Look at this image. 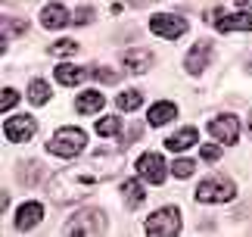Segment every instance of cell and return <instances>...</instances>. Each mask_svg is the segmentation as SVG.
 I'll return each mask as SVG.
<instances>
[{
    "label": "cell",
    "mask_w": 252,
    "mask_h": 237,
    "mask_svg": "<svg viewBox=\"0 0 252 237\" xmlns=\"http://www.w3.org/2000/svg\"><path fill=\"white\" fill-rule=\"evenodd\" d=\"M218 32H252V9H240V13H224L215 19Z\"/></svg>",
    "instance_id": "cell-10"
},
{
    "label": "cell",
    "mask_w": 252,
    "mask_h": 237,
    "mask_svg": "<svg viewBox=\"0 0 252 237\" xmlns=\"http://www.w3.org/2000/svg\"><path fill=\"white\" fill-rule=\"evenodd\" d=\"M174 116H178V106L168 103V100H162V103H153V106H150L147 122H150L153 128H162V125H168Z\"/></svg>",
    "instance_id": "cell-12"
},
{
    "label": "cell",
    "mask_w": 252,
    "mask_h": 237,
    "mask_svg": "<svg viewBox=\"0 0 252 237\" xmlns=\"http://www.w3.org/2000/svg\"><path fill=\"white\" fill-rule=\"evenodd\" d=\"M199 153H202V159H206V162H215L218 156H221V150H218L215 144H202V150H199Z\"/></svg>",
    "instance_id": "cell-27"
},
{
    "label": "cell",
    "mask_w": 252,
    "mask_h": 237,
    "mask_svg": "<svg viewBox=\"0 0 252 237\" xmlns=\"http://www.w3.org/2000/svg\"><path fill=\"white\" fill-rule=\"evenodd\" d=\"M119 169H122V153L100 150V153H94L84 165H72V169H65L63 175H56L50 181V197L56 203L81 200V197H87L94 187L109 181Z\"/></svg>",
    "instance_id": "cell-1"
},
{
    "label": "cell",
    "mask_w": 252,
    "mask_h": 237,
    "mask_svg": "<svg viewBox=\"0 0 252 237\" xmlns=\"http://www.w3.org/2000/svg\"><path fill=\"white\" fill-rule=\"evenodd\" d=\"M131 6H147V3H153V0H128Z\"/></svg>",
    "instance_id": "cell-30"
},
{
    "label": "cell",
    "mask_w": 252,
    "mask_h": 237,
    "mask_svg": "<svg viewBox=\"0 0 252 237\" xmlns=\"http://www.w3.org/2000/svg\"><path fill=\"white\" fill-rule=\"evenodd\" d=\"M237 6L240 9H252V0H237Z\"/></svg>",
    "instance_id": "cell-29"
},
{
    "label": "cell",
    "mask_w": 252,
    "mask_h": 237,
    "mask_svg": "<svg viewBox=\"0 0 252 237\" xmlns=\"http://www.w3.org/2000/svg\"><path fill=\"white\" fill-rule=\"evenodd\" d=\"M150 28H153V35L174 41V38H181L184 32H187V22H184V19H178V16H171V13H159V16L150 19Z\"/></svg>",
    "instance_id": "cell-6"
},
{
    "label": "cell",
    "mask_w": 252,
    "mask_h": 237,
    "mask_svg": "<svg viewBox=\"0 0 252 237\" xmlns=\"http://www.w3.org/2000/svg\"><path fill=\"white\" fill-rule=\"evenodd\" d=\"M94 78L96 81H106V84H115L119 81V72H112V69H94Z\"/></svg>",
    "instance_id": "cell-26"
},
{
    "label": "cell",
    "mask_w": 252,
    "mask_h": 237,
    "mask_svg": "<svg viewBox=\"0 0 252 237\" xmlns=\"http://www.w3.org/2000/svg\"><path fill=\"white\" fill-rule=\"evenodd\" d=\"M125 66L131 72H147V69H153V53L150 50H128L125 53Z\"/></svg>",
    "instance_id": "cell-16"
},
{
    "label": "cell",
    "mask_w": 252,
    "mask_h": 237,
    "mask_svg": "<svg viewBox=\"0 0 252 237\" xmlns=\"http://www.w3.org/2000/svg\"><path fill=\"white\" fill-rule=\"evenodd\" d=\"M106 231V212L100 209H81L65 225V234H103Z\"/></svg>",
    "instance_id": "cell-5"
},
{
    "label": "cell",
    "mask_w": 252,
    "mask_h": 237,
    "mask_svg": "<svg viewBox=\"0 0 252 237\" xmlns=\"http://www.w3.org/2000/svg\"><path fill=\"white\" fill-rule=\"evenodd\" d=\"M209 59H212V44L209 41H196L193 50L187 53V59H184V69H187L190 75H199L202 69L209 66Z\"/></svg>",
    "instance_id": "cell-11"
},
{
    "label": "cell",
    "mask_w": 252,
    "mask_h": 237,
    "mask_svg": "<svg viewBox=\"0 0 252 237\" xmlns=\"http://www.w3.org/2000/svg\"><path fill=\"white\" fill-rule=\"evenodd\" d=\"M53 75H56V81H60V84H69L72 87V84H78L87 72H84V69H78V66H69V63H65V66H56Z\"/></svg>",
    "instance_id": "cell-18"
},
{
    "label": "cell",
    "mask_w": 252,
    "mask_h": 237,
    "mask_svg": "<svg viewBox=\"0 0 252 237\" xmlns=\"http://www.w3.org/2000/svg\"><path fill=\"white\" fill-rule=\"evenodd\" d=\"M34 118L32 116H13V118H6L3 122V134H6V141L9 144H25L28 137L34 134Z\"/></svg>",
    "instance_id": "cell-7"
},
{
    "label": "cell",
    "mask_w": 252,
    "mask_h": 237,
    "mask_svg": "<svg viewBox=\"0 0 252 237\" xmlns=\"http://www.w3.org/2000/svg\"><path fill=\"white\" fill-rule=\"evenodd\" d=\"M106 103V97L100 94V91H84L78 100H75V106H78V113L81 116H91V113H96L100 106Z\"/></svg>",
    "instance_id": "cell-17"
},
{
    "label": "cell",
    "mask_w": 252,
    "mask_h": 237,
    "mask_svg": "<svg viewBox=\"0 0 252 237\" xmlns=\"http://www.w3.org/2000/svg\"><path fill=\"white\" fill-rule=\"evenodd\" d=\"M91 19H94V9H91V6H81L78 13H75V22H78V25H87Z\"/></svg>",
    "instance_id": "cell-28"
},
{
    "label": "cell",
    "mask_w": 252,
    "mask_h": 237,
    "mask_svg": "<svg viewBox=\"0 0 252 237\" xmlns=\"http://www.w3.org/2000/svg\"><path fill=\"white\" fill-rule=\"evenodd\" d=\"M41 25L50 28V32H53V28H65V25H69V13H65V6L50 3V6L41 13Z\"/></svg>",
    "instance_id": "cell-15"
},
{
    "label": "cell",
    "mask_w": 252,
    "mask_h": 237,
    "mask_svg": "<svg viewBox=\"0 0 252 237\" xmlns=\"http://www.w3.org/2000/svg\"><path fill=\"white\" fill-rule=\"evenodd\" d=\"M196 128H181V131H174V134H168L165 137V147L168 150H174V153H184V150H190L193 144H196Z\"/></svg>",
    "instance_id": "cell-13"
},
{
    "label": "cell",
    "mask_w": 252,
    "mask_h": 237,
    "mask_svg": "<svg viewBox=\"0 0 252 237\" xmlns=\"http://www.w3.org/2000/svg\"><path fill=\"white\" fill-rule=\"evenodd\" d=\"M234 181L230 178H206L199 187H196V200L199 203H227L234 200Z\"/></svg>",
    "instance_id": "cell-3"
},
{
    "label": "cell",
    "mask_w": 252,
    "mask_h": 237,
    "mask_svg": "<svg viewBox=\"0 0 252 237\" xmlns=\"http://www.w3.org/2000/svg\"><path fill=\"white\" fill-rule=\"evenodd\" d=\"M122 197H125V203L131 206V209H137V206L143 203V187H140V181H134V178H128V181L122 184Z\"/></svg>",
    "instance_id": "cell-19"
},
{
    "label": "cell",
    "mask_w": 252,
    "mask_h": 237,
    "mask_svg": "<svg viewBox=\"0 0 252 237\" xmlns=\"http://www.w3.org/2000/svg\"><path fill=\"white\" fill-rule=\"evenodd\" d=\"M137 172H140L143 181H150V184H162V181H165V162H162L159 153H143L137 159Z\"/></svg>",
    "instance_id": "cell-8"
},
{
    "label": "cell",
    "mask_w": 252,
    "mask_h": 237,
    "mask_svg": "<svg viewBox=\"0 0 252 237\" xmlns=\"http://www.w3.org/2000/svg\"><path fill=\"white\" fill-rule=\"evenodd\" d=\"M209 131L215 134L221 144H237V137H240V118L218 116V118H212V122H209Z\"/></svg>",
    "instance_id": "cell-9"
},
{
    "label": "cell",
    "mask_w": 252,
    "mask_h": 237,
    "mask_svg": "<svg viewBox=\"0 0 252 237\" xmlns=\"http://www.w3.org/2000/svg\"><path fill=\"white\" fill-rule=\"evenodd\" d=\"M16 103H19V94L13 91V87H3V97H0V110L6 113V110H13Z\"/></svg>",
    "instance_id": "cell-25"
},
{
    "label": "cell",
    "mask_w": 252,
    "mask_h": 237,
    "mask_svg": "<svg viewBox=\"0 0 252 237\" xmlns=\"http://www.w3.org/2000/svg\"><path fill=\"white\" fill-rule=\"evenodd\" d=\"M140 103H143V94L140 91H125V94H119V110H125V113H134Z\"/></svg>",
    "instance_id": "cell-21"
},
{
    "label": "cell",
    "mask_w": 252,
    "mask_h": 237,
    "mask_svg": "<svg viewBox=\"0 0 252 237\" xmlns=\"http://www.w3.org/2000/svg\"><path fill=\"white\" fill-rule=\"evenodd\" d=\"M193 169H196V165H193V159H174L171 175H174V178H190V175H193Z\"/></svg>",
    "instance_id": "cell-23"
},
{
    "label": "cell",
    "mask_w": 252,
    "mask_h": 237,
    "mask_svg": "<svg viewBox=\"0 0 252 237\" xmlns=\"http://www.w3.org/2000/svg\"><path fill=\"white\" fill-rule=\"evenodd\" d=\"M41 215H44V206H41V203H25L22 209H19V215H16V228H19V231L34 228V225L41 222Z\"/></svg>",
    "instance_id": "cell-14"
},
{
    "label": "cell",
    "mask_w": 252,
    "mask_h": 237,
    "mask_svg": "<svg viewBox=\"0 0 252 237\" xmlns=\"http://www.w3.org/2000/svg\"><path fill=\"white\" fill-rule=\"evenodd\" d=\"M50 50L60 53V56H75V53H78V44H75V41H56Z\"/></svg>",
    "instance_id": "cell-24"
},
{
    "label": "cell",
    "mask_w": 252,
    "mask_h": 237,
    "mask_svg": "<svg viewBox=\"0 0 252 237\" xmlns=\"http://www.w3.org/2000/svg\"><path fill=\"white\" fill-rule=\"evenodd\" d=\"M28 100H32L34 106H44L47 100H50V84H47V81H41V78L28 81Z\"/></svg>",
    "instance_id": "cell-20"
},
{
    "label": "cell",
    "mask_w": 252,
    "mask_h": 237,
    "mask_svg": "<svg viewBox=\"0 0 252 237\" xmlns=\"http://www.w3.org/2000/svg\"><path fill=\"white\" fill-rule=\"evenodd\" d=\"M119 131H122V122L115 116H106V118L96 122V134H103V137H112V134H119Z\"/></svg>",
    "instance_id": "cell-22"
},
{
    "label": "cell",
    "mask_w": 252,
    "mask_h": 237,
    "mask_svg": "<svg viewBox=\"0 0 252 237\" xmlns=\"http://www.w3.org/2000/svg\"><path fill=\"white\" fill-rule=\"evenodd\" d=\"M181 231V209L174 206H165V209H156L147 219V234H162V237H171Z\"/></svg>",
    "instance_id": "cell-4"
},
{
    "label": "cell",
    "mask_w": 252,
    "mask_h": 237,
    "mask_svg": "<svg viewBox=\"0 0 252 237\" xmlns=\"http://www.w3.org/2000/svg\"><path fill=\"white\" fill-rule=\"evenodd\" d=\"M84 144H87V134L81 131V128H60L53 137H50V144H47V150H50L53 156H65V159H72V156H78L84 150Z\"/></svg>",
    "instance_id": "cell-2"
}]
</instances>
